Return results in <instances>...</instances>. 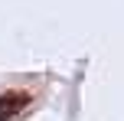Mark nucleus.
Returning <instances> with one entry per match:
<instances>
[{"label":"nucleus","mask_w":124,"mask_h":121,"mask_svg":"<svg viewBox=\"0 0 124 121\" xmlns=\"http://www.w3.org/2000/svg\"><path fill=\"white\" fill-rule=\"evenodd\" d=\"M30 105H33V92H26V89H10V92H0V121L16 118L20 111H26Z\"/></svg>","instance_id":"f257e3e1"}]
</instances>
